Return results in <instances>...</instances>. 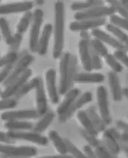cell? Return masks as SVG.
<instances>
[{"label": "cell", "instance_id": "obj_1", "mask_svg": "<svg viewBox=\"0 0 128 158\" xmlns=\"http://www.w3.org/2000/svg\"><path fill=\"white\" fill-rule=\"evenodd\" d=\"M65 40V6L58 1L54 5V28L53 57L58 59L62 56Z\"/></svg>", "mask_w": 128, "mask_h": 158}, {"label": "cell", "instance_id": "obj_2", "mask_svg": "<svg viewBox=\"0 0 128 158\" xmlns=\"http://www.w3.org/2000/svg\"><path fill=\"white\" fill-rule=\"evenodd\" d=\"M77 59L70 52L64 53L59 63V93L65 95L69 90L73 77L76 74Z\"/></svg>", "mask_w": 128, "mask_h": 158}, {"label": "cell", "instance_id": "obj_3", "mask_svg": "<svg viewBox=\"0 0 128 158\" xmlns=\"http://www.w3.org/2000/svg\"><path fill=\"white\" fill-rule=\"evenodd\" d=\"M43 17L44 12L41 9L37 8L35 10L29 36V48L32 52H37V51Z\"/></svg>", "mask_w": 128, "mask_h": 158}, {"label": "cell", "instance_id": "obj_4", "mask_svg": "<svg viewBox=\"0 0 128 158\" xmlns=\"http://www.w3.org/2000/svg\"><path fill=\"white\" fill-rule=\"evenodd\" d=\"M116 13L115 10L111 6H101L92 8L82 12H76L73 17L75 20L99 19L111 16Z\"/></svg>", "mask_w": 128, "mask_h": 158}, {"label": "cell", "instance_id": "obj_5", "mask_svg": "<svg viewBox=\"0 0 128 158\" xmlns=\"http://www.w3.org/2000/svg\"><path fill=\"white\" fill-rule=\"evenodd\" d=\"M0 153L10 158H31L37 155V151L34 147L14 146L10 144H0Z\"/></svg>", "mask_w": 128, "mask_h": 158}, {"label": "cell", "instance_id": "obj_6", "mask_svg": "<svg viewBox=\"0 0 128 158\" xmlns=\"http://www.w3.org/2000/svg\"><path fill=\"white\" fill-rule=\"evenodd\" d=\"M31 82L33 89L35 90L36 110L39 115L43 116L48 112V101L46 96L43 82L40 77H35L30 81Z\"/></svg>", "mask_w": 128, "mask_h": 158}, {"label": "cell", "instance_id": "obj_7", "mask_svg": "<svg viewBox=\"0 0 128 158\" xmlns=\"http://www.w3.org/2000/svg\"><path fill=\"white\" fill-rule=\"evenodd\" d=\"M8 136L14 140H22L36 144L42 146H46L49 143V139L36 132L32 131H12L7 132Z\"/></svg>", "mask_w": 128, "mask_h": 158}, {"label": "cell", "instance_id": "obj_8", "mask_svg": "<svg viewBox=\"0 0 128 158\" xmlns=\"http://www.w3.org/2000/svg\"><path fill=\"white\" fill-rule=\"evenodd\" d=\"M97 100L100 115L106 125L110 124L112 118L109 108L107 91L103 85H100L97 88Z\"/></svg>", "mask_w": 128, "mask_h": 158}, {"label": "cell", "instance_id": "obj_9", "mask_svg": "<svg viewBox=\"0 0 128 158\" xmlns=\"http://www.w3.org/2000/svg\"><path fill=\"white\" fill-rule=\"evenodd\" d=\"M104 146L114 156L120 153L122 149L121 135L115 129L105 130L103 135Z\"/></svg>", "mask_w": 128, "mask_h": 158}, {"label": "cell", "instance_id": "obj_10", "mask_svg": "<svg viewBox=\"0 0 128 158\" xmlns=\"http://www.w3.org/2000/svg\"><path fill=\"white\" fill-rule=\"evenodd\" d=\"M32 73V70L31 69H27L23 74L6 86V89L1 92L0 98L5 99L11 98L13 96H15L20 89L28 81V79L31 77Z\"/></svg>", "mask_w": 128, "mask_h": 158}, {"label": "cell", "instance_id": "obj_11", "mask_svg": "<svg viewBox=\"0 0 128 158\" xmlns=\"http://www.w3.org/2000/svg\"><path fill=\"white\" fill-rule=\"evenodd\" d=\"M34 60V56L30 54H25L19 60H18L15 64L11 74L3 83L5 86H7L14 80L23 74L27 69H29V66L31 64Z\"/></svg>", "mask_w": 128, "mask_h": 158}, {"label": "cell", "instance_id": "obj_12", "mask_svg": "<svg viewBox=\"0 0 128 158\" xmlns=\"http://www.w3.org/2000/svg\"><path fill=\"white\" fill-rule=\"evenodd\" d=\"M41 117L36 110H7L2 113L1 119L5 121L27 120L37 119Z\"/></svg>", "mask_w": 128, "mask_h": 158}, {"label": "cell", "instance_id": "obj_13", "mask_svg": "<svg viewBox=\"0 0 128 158\" xmlns=\"http://www.w3.org/2000/svg\"><path fill=\"white\" fill-rule=\"evenodd\" d=\"M93 100L92 94L90 91H85L75 101L70 109L64 114L59 117V120L61 123H65L72 117L77 110L84 106Z\"/></svg>", "mask_w": 128, "mask_h": 158}, {"label": "cell", "instance_id": "obj_14", "mask_svg": "<svg viewBox=\"0 0 128 158\" xmlns=\"http://www.w3.org/2000/svg\"><path fill=\"white\" fill-rule=\"evenodd\" d=\"M47 90L51 102L54 105L59 103V93L56 85V73L54 69H49L46 73Z\"/></svg>", "mask_w": 128, "mask_h": 158}, {"label": "cell", "instance_id": "obj_15", "mask_svg": "<svg viewBox=\"0 0 128 158\" xmlns=\"http://www.w3.org/2000/svg\"><path fill=\"white\" fill-rule=\"evenodd\" d=\"M106 20L105 18L99 19L85 20L71 22L69 25V29L73 32L88 31L89 30L98 29L106 24Z\"/></svg>", "mask_w": 128, "mask_h": 158}, {"label": "cell", "instance_id": "obj_16", "mask_svg": "<svg viewBox=\"0 0 128 158\" xmlns=\"http://www.w3.org/2000/svg\"><path fill=\"white\" fill-rule=\"evenodd\" d=\"M34 7L31 1H22L0 5V15H8L31 11Z\"/></svg>", "mask_w": 128, "mask_h": 158}, {"label": "cell", "instance_id": "obj_17", "mask_svg": "<svg viewBox=\"0 0 128 158\" xmlns=\"http://www.w3.org/2000/svg\"><path fill=\"white\" fill-rule=\"evenodd\" d=\"M92 34L94 38L99 40L102 42L106 43L112 48L116 49V50H122L127 52L123 43L103 30L99 29H94L92 30Z\"/></svg>", "mask_w": 128, "mask_h": 158}, {"label": "cell", "instance_id": "obj_18", "mask_svg": "<svg viewBox=\"0 0 128 158\" xmlns=\"http://www.w3.org/2000/svg\"><path fill=\"white\" fill-rule=\"evenodd\" d=\"M78 53L83 68L90 72L93 70L90 51V41L81 40L78 43Z\"/></svg>", "mask_w": 128, "mask_h": 158}, {"label": "cell", "instance_id": "obj_19", "mask_svg": "<svg viewBox=\"0 0 128 158\" xmlns=\"http://www.w3.org/2000/svg\"><path fill=\"white\" fill-rule=\"evenodd\" d=\"M80 89L74 88L65 94V96L56 110V113L59 117L64 115L70 109L73 103L80 96Z\"/></svg>", "mask_w": 128, "mask_h": 158}, {"label": "cell", "instance_id": "obj_20", "mask_svg": "<svg viewBox=\"0 0 128 158\" xmlns=\"http://www.w3.org/2000/svg\"><path fill=\"white\" fill-rule=\"evenodd\" d=\"M52 31L53 26L52 24L47 23L44 25L43 28L42 29L39 38L38 48L37 51L39 55L44 56L47 53Z\"/></svg>", "mask_w": 128, "mask_h": 158}, {"label": "cell", "instance_id": "obj_21", "mask_svg": "<svg viewBox=\"0 0 128 158\" xmlns=\"http://www.w3.org/2000/svg\"><path fill=\"white\" fill-rule=\"evenodd\" d=\"M108 76L109 86L110 88L112 98L115 102L121 101L123 97V92L118 74L112 71L109 72Z\"/></svg>", "mask_w": 128, "mask_h": 158}, {"label": "cell", "instance_id": "obj_22", "mask_svg": "<svg viewBox=\"0 0 128 158\" xmlns=\"http://www.w3.org/2000/svg\"><path fill=\"white\" fill-rule=\"evenodd\" d=\"M105 80V76L101 73H78L75 74L73 81L82 84L101 83Z\"/></svg>", "mask_w": 128, "mask_h": 158}, {"label": "cell", "instance_id": "obj_23", "mask_svg": "<svg viewBox=\"0 0 128 158\" xmlns=\"http://www.w3.org/2000/svg\"><path fill=\"white\" fill-rule=\"evenodd\" d=\"M49 139L53 144L56 151L60 154H67L68 153V146L65 141L64 140L59 134L58 132L52 130L49 132Z\"/></svg>", "mask_w": 128, "mask_h": 158}, {"label": "cell", "instance_id": "obj_24", "mask_svg": "<svg viewBox=\"0 0 128 158\" xmlns=\"http://www.w3.org/2000/svg\"><path fill=\"white\" fill-rule=\"evenodd\" d=\"M85 112L91 120L92 123L98 132L104 131L106 125L105 123L101 116L97 112V108L94 106H90L87 108Z\"/></svg>", "mask_w": 128, "mask_h": 158}, {"label": "cell", "instance_id": "obj_25", "mask_svg": "<svg viewBox=\"0 0 128 158\" xmlns=\"http://www.w3.org/2000/svg\"><path fill=\"white\" fill-rule=\"evenodd\" d=\"M34 125L27 120H12L6 122L5 127L9 131H23L32 130Z\"/></svg>", "mask_w": 128, "mask_h": 158}, {"label": "cell", "instance_id": "obj_26", "mask_svg": "<svg viewBox=\"0 0 128 158\" xmlns=\"http://www.w3.org/2000/svg\"><path fill=\"white\" fill-rule=\"evenodd\" d=\"M77 117L80 124L83 127V130L90 134L97 136L98 132L97 131L85 110H79L77 114Z\"/></svg>", "mask_w": 128, "mask_h": 158}, {"label": "cell", "instance_id": "obj_27", "mask_svg": "<svg viewBox=\"0 0 128 158\" xmlns=\"http://www.w3.org/2000/svg\"><path fill=\"white\" fill-rule=\"evenodd\" d=\"M105 2L102 1L89 0L85 1H79L73 2L71 5V9L76 12H82L92 8L104 6Z\"/></svg>", "mask_w": 128, "mask_h": 158}, {"label": "cell", "instance_id": "obj_28", "mask_svg": "<svg viewBox=\"0 0 128 158\" xmlns=\"http://www.w3.org/2000/svg\"><path fill=\"white\" fill-rule=\"evenodd\" d=\"M55 118V114L52 112H48L42 116L41 119L34 125L32 131L39 134L44 131L53 122Z\"/></svg>", "mask_w": 128, "mask_h": 158}, {"label": "cell", "instance_id": "obj_29", "mask_svg": "<svg viewBox=\"0 0 128 158\" xmlns=\"http://www.w3.org/2000/svg\"><path fill=\"white\" fill-rule=\"evenodd\" d=\"M0 30L5 39V42L8 46H12L14 42V35L7 20L4 18H0Z\"/></svg>", "mask_w": 128, "mask_h": 158}, {"label": "cell", "instance_id": "obj_30", "mask_svg": "<svg viewBox=\"0 0 128 158\" xmlns=\"http://www.w3.org/2000/svg\"><path fill=\"white\" fill-rule=\"evenodd\" d=\"M33 19V13L31 11L24 13L23 17L20 19L17 26V32L23 35L27 32L30 25L31 24Z\"/></svg>", "mask_w": 128, "mask_h": 158}, {"label": "cell", "instance_id": "obj_31", "mask_svg": "<svg viewBox=\"0 0 128 158\" xmlns=\"http://www.w3.org/2000/svg\"><path fill=\"white\" fill-rule=\"evenodd\" d=\"M106 29L107 31H109L114 37H116L119 41H120L123 44L127 40H128V36L127 34L125 33L122 30V29H121V28L117 27L114 24L111 23L107 24Z\"/></svg>", "mask_w": 128, "mask_h": 158}, {"label": "cell", "instance_id": "obj_32", "mask_svg": "<svg viewBox=\"0 0 128 158\" xmlns=\"http://www.w3.org/2000/svg\"><path fill=\"white\" fill-rule=\"evenodd\" d=\"M105 59L107 64L113 70V72L118 73L123 71V66L121 64V62L115 58L114 54H108L105 57Z\"/></svg>", "mask_w": 128, "mask_h": 158}, {"label": "cell", "instance_id": "obj_33", "mask_svg": "<svg viewBox=\"0 0 128 158\" xmlns=\"http://www.w3.org/2000/svg\"><path fill=\"white\" fill-rule=\"evenodd\" d=\"M90 46L94 50L99 54V55L101 57H105L109 53V51L106 47L103 42L94 38L90 41Z\"/></svg>", "mask_w": 128, "mask_h": 158}, {"label": "cell", "instance_id": "obj_34", "mask_svg": "<svg viewBox=\"0 0 128 158\" xmlns=\"http://www.w3.org/2000/svg\"><path fill=\"white\" fill-rule=\"evenodd\" d=\"M18 60V54L15 51L10 52L3 56L0 57V69L17 62Z\"/></svg>", "mask_w": 128, "mask_h": 158}, {"label": "cell", "instance_id": "obj_35", "mask_svg": "<svg viewBox=\"0 0 128 158\" xmlns=\"http://www.w3.org/2000/svg\"><path fill=\"white\" fill-rule=\"evenodd\" d=\"M65 141L68 146V153L70 154L73 158H88L85 153L80 151L72 142L68 139H65Z\"/></svg>", "mask_w": 128, "mask_h": 158}, {"label": "cell", "instance_id": "obj_36", "mask_svg": "<svg viewBox=\"0 0 128 158\" xmlns=\"http://www.w3.org/2000/svg\"><path fill=\"white\" fill-rule=\"evenodd\" d=\"M110 6L114 8L115 12L121 15V18L128 20V10L121 1H108Z\"/></svg>", "mask_w": 128, "mask_h": 158}, {"label": "cell", "instance_id": "obj_37", "mask_svg": "<svg viewBox=\"0 0 128 158\" xmlns=\"http://www.w3.org/2000/svg\"><path fill=\"white\" fill-rule=\"evenodd\" d=\"M90 51L92 60V69L95 70H100L102 68V62L101 56L90 47Z\"/></svg>", "mask_w": 128, "mask_h": 158}, {"label": "cell", "instance_id": "obj_38", "mask_svg": "<svg viewBox=\"0 0 128 158\" xmlns=\"http://www.w3.org/2000/svg\"><path fill=\"white\" fill-rule=\"evenodd\" d=\"M80 133L81 136L87 142L90 146L96 148L99 145V141L97 139V136L90 134L83 129L81 130Z\"/></svg>", "mask_w": 128, "mask_h": 158}, {"label": "cell", "instance_id": "obj_39", "mask_svg": "<svg viewBox=\"0 0 128 158\" xmlns=\"http://www.w3.org/2000/svg\"><path fill=\"white\" fill-rule=\"evenodd\" d=\"M109 20L111 24L119 27L121 29L128 31V20L122 18L117 15H114L110 16Z\"/></svg>", "mask_w": 128, "mask_h": 158}, {"label": "cell", "instance_id": "obj_40", "mask_svg": "<svg viewBox=\"0 0 128 158\" xmlns=\"http://www.w3.org/2000/svg\"><path fill=\"white\" fill-rule=\"evenodd\" d=\"M17 101L13 98H5L0 100V110H10L17 106Z\"/></svg>", "mask_w": 128, "mask_h": 158}, {"label": "cell", "instance_id": "obj_41", "mask_svg": "<svg viewBox=\"0 0 128 158\" xmlns=\"http://www.w3.org/2000/svg\"><path fill=\"white\" fill-rule=\"evenodd\" d=\"M95 153L97 158H118L111 153L104 145H99L96 147Z\"/></svg>", "mask_w": 128, "mask_h": 158}, {"label": "cell", "instance_id": "obj_42", "mask_svg": "<svg viewBox=\"0 0 128 158\" xmlns=\"http://www.w3.org/2000/svg\"><path fill=\"white\" fill-rule=\"evenodd\" d=\"M15 63L16 62L3 67L2 69L0 71V83H3L6 81V79L9 77L10 74H11L12 72Z\"/></svg>", "mask_w": 128, "mask_h": 158}, {"label": "cell", "instance_id": "obj_43", "mask_svg": "<svg viewBox=\"0 0 128 158\" xmlns=\"http://www.w3.org/2000/svg\"><path fill=\"white\" fill-rule=\"evenodd\" d=\"M126 53L122 50H116L114 52V55L119 62L128 69V55Z\"/></svg>", "mask_w": 128, "mask_h": 158}, {"label": "cell", "instance_id": "obj_44", "mask_svg": "<svg viewBox=\"0 0 128 158\" xmlns=\"http://www.w3.org/2000/svg\"><path fill=\"white\" fill-rule=\"evenodd\" d=\"M15 140L11 139L8 135L7 132L5 133L4 132L0 131V143L5 144H10L14 143Z\"/></svg>", "mask_w": 128, "mask_h": 158}, {"label": "cell", "instance_id": "obj_45", "mask_svg": "<svg viewBox=\"0 0 128 158\" xmlns=\"http://www.w3.org/2000/svg\"><path fill=\"white\" fill-rule=\"evenodd\" d=\"M22 40H23L22 35L15 33V34L14 35V42L13 43L12 45L10 46V47L13 49H18L20 46Z\"/></svg>", "mask_w": 128, "mask_h": 158}, {"label": "cell", "instance_id": "obj_46", "mask_svg": "<svg viewBox=\"0 0 128 158\" xmlns=\"http://www.w3.org/2000/svg\"><path fill=\"white\" fill-rule=\"evenodd\" d=\"M83 152L88 158H97L95 151H93L92 147L89 145L83 147Z\"/></svg>", "mask_w": 128, "mask_h": 158}, {"label": "cell", "instance_id": "obj_47", "mask_svg": "<svg viewBox=\"0 0 128 158\" xmlns=\"http://www.w3.org/2000/svg\"><path fill=\"white\" fill-rule=\"evenodd\" d=\"M117 126L118 129L123 131V132L128 134V123L124 122L123 121L119 120L117 122Z\"/></svg>", "mask_w": 128, "mask_h": 158}, {"label": "cell", "instance_id": "obj_48", "mask_svg": "<svg viewBox=\"0 0 128 158\" xmlns=\"http://www.w3.org/2000/svg\"><path fill=\"white\" fill-rule=\"evenodd\" d=\"M39 158H73L72 156L67 154H59V155H54V156H42Z\"/></svg>", "mask_w": 128, "mask_h": 158}, {"label": "cell", "instance_id": "obj_49", "mask_svg": "<svg viewBox=\"0 0 128 158\" xmlns=\"http://www.w3.org/2000/svg\"><path fill=\"white\" fill-rule=\"evenodd\" d=\"M80 37L81 40H84L86 41H90V35L88 31H82L80 32Z\"/></svg>", "mask_w": 128, "mask_h": 158}, {"label": "cell", "instance_id": "obj_50", "mask_svg": "<svg viewBox=\"0 0 128 158\" xmlns=\"http://www.w3.org/2000/svg\"><path fill=\"white\" fill-rule=\"evenodd\" d=\"M121 141L122 143L126 144L128 146V134L126 132H123L121 135Z\"/></svg>", "mask_w": 128, "mask_h": 158}, {"label": "cell", "instance_id": "obj_51", "mask_svg": "<svg viewBox=\"0 0 128 158\" xmlns=\"http://www.w3.org/2000/svg\"><path fill=\"white\" fill-rule=\"evenodd\" d=\"M121 147H122V149L123 150L124 152L126 154V157L128 158V146H127L126 144L122 143Z\"/></svg>", "mask_w": 128, "mask_h": 158}, {"label": "cell", "instance_id": "obj_52", "mask_svg": "<svg viewBox=\"0 0 128 158\" xmlns=\"http://www.w3.org/2000/svg\"><path fill=\"white\" fill-rule=\"evenodd\" d=\"M123 95L128 99V88H125L123 89Z\"/></svg>", "mask_w": 128, "mask_h": 158}, {"label": "cell", "instance_id": "obj_53", "mask_svg": "<svg viewBox=\"0 0 128 158\" xmlns=\"http://www.w3.org/2000/svg\"><path fill=\"white\" fill-rule=\"evenodd\" d=\"M121 2L125 6V7H126L128 10V0L121 1Z\"/></svg>", "mask_w": 128, "mask_h": 158}, {"label": "cell", "instance_id": "obj_54", "mask_svg": "<svg viewBox=\"0 0 128 158\" xmlns=\"http://www.w3.org/2000/svg\"><path fill=\"white\" fill-rule=\"evenodd\" d=\"M44 3L45 2L44 1H42V0H40V1H36V3L38 5H39V6H42V5H43L44 4Z\"/></svg>", "mask_w": 128, "mask_h": 158}, {"label": "cell", "instance_id": "obj_55", "mask_svg": "<svg viewBox=\"0 0 128 158\" xmlns=\"http://www.w3.org/2000/svg\"><path fill=\"white\" fill-rule=\"evenodd\" d=\"M124 46L126 47V49L127 50V52L128 51V40H127L126 41L124 42Z\"/></svg>", "mask_w": 128, "mask_h": 158}, {"label": "cell", "instance_id": "obj_56", "mask_svg": "<svg viewBox=\"0 0 128 158\" xmlns=\"http://www.w3.org/2000/svg\"><path fill=\"white\" fill-rule=\"evenodd\" d=\"M1 37L0 36V41H1Z\"/></svg>", "mask_w": 128, "mask_h": 158}, {"label": "cell", "instance_id": "obj_57", "mask_svg": "<svg viewBox=\"0 0 128 158\" xmlns=\"http://www.w3.org/2000/svg\"><path fill=\"white\" fill-rule=\"evenodd\" d=\"M1 92H2V91H1V90H0V95H1Z\"/></svg>", "mask_w": 128, "mask_h": 158}, {"label": "cell", "instance_id": "obj_58", "mask_svg": "<svg viewBox=\"0 0 128 158\" xmlns=\"http://www.w3.org/2000/svg\"><path fill=\"white\" fill-rule=\"evenodd\" d=\"M0 56H1V53H0Z\"/></svg>", "mask_w": 128, "mask_h": 158}, {"label": "cell", "instance_id": "obj_59", "mask_svg": "<svg viewBox=\"0 0 128 158\" xmlns=\"http://www.w3.org/2000/svg\"></svg>", "mask_w": 128, "mask_h": 158}, {"label": "cell", "instance_id": "obj_60", "mask_svg": "<svg viewBox=\"0 0 128 158\" xmlns=\"http://www.w3.org/2000/svg\"></svg>", "mask_w": 128, "mask_h": 158}]
</instances>
